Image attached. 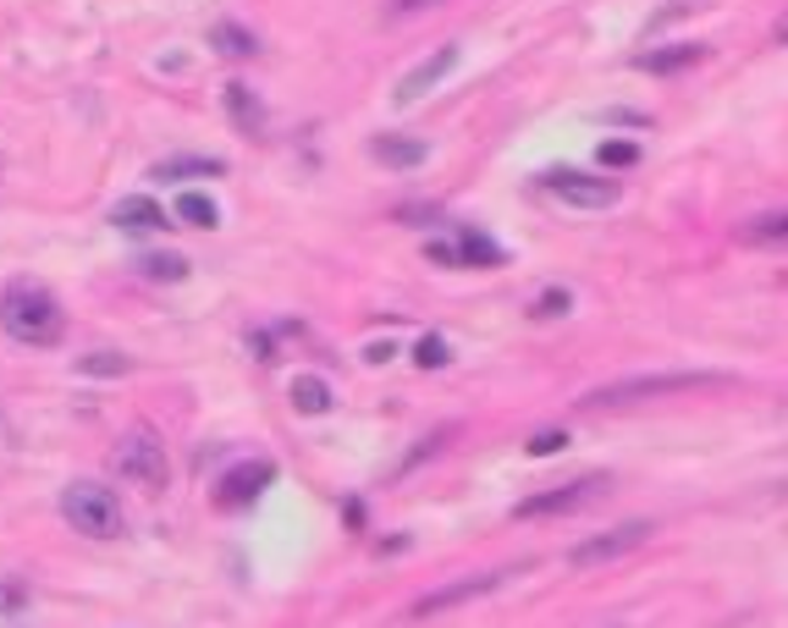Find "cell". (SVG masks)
<instances>
[{
	"mask_svg": "<svg viewBox=\"0 0 788 628\" xmlns=\"http://www.w3.org/2000/svg\"><path fill=\"white\" fill-rule=\"evenodd\" d=\"M0 325H7V336H17V342H28V347H50V342H61L66 315H61V304L50 298V287H39V282H12L7 293H0Z\"/></svg>",
	"mask_w": 788,
	"mask_h": 628,
	"instance_id": "1",
	"label": "cell"
},
{
	"mask_svg": "<svg viewBox=\"0 0 788 628\" xmlns=\"http://www.w3.org/2000/svg\"><path fill=\"white\" fill-rule=\"evenodd\" d=\"M728 375H712V370H667V375H635V381H612V386H595L584 392L574 408L579 414H601V408H629V403H645V397H667V392H706V386H723Z\"/></svg>",
	"mask_w": 788,
	"mask_h": 628,
	"instance_id": "2",
	"label": "cell"
},
{
	"mask_svg": "<svg viewBox=\"0 0 788 628\" xmlns=\"http://www.w3.org/2000/svg\"><path fill=\"white\" fill-rule=\"evenodd\" d=\"M61 518L77 534H89V541H111V534H122V502H116V491H106L95 480H72L61 491Z\"/></svg>",
	"mask_w": 788,
	"mask_h": 628,
	"instance_id": "3",
	"label": "cell"
},
{
	"mask_svg": "<svg viewBox=\"0 0 788 628\" xmlns=\"http://www.w3.org/2000/svg\"><path fill=\"white\" fill-rule=\"evenodd\" d=\"M530 563H518V568H485V574H475V579H453V584H442V590H430V595H419L414 606H408V617H435V612H453V606H469V601H480V595H491V590H502L507 579H518Z\"/></svg>",
	"mask_w": 788,
	"mask_h": 628,
	"instance_id": "4",
	"label": "cell"
},
{
	"mask_svg": "<svg viewBox=\"0 0 788 628\" xmlns=\"http://www.w3.org/2000/svg\"><path fill=\"white\" fill-rule=\"evenodd\" d=\"M111 464H116V475L122 480H133V485H165V475H171V464H165V446H160V435H149V430H133V435H122L116 441V453H111Z\"/></svg>",
	"mask_w": 788,
	"mask_h": 628,
	"instance_id": "5",
	"label": "cell"
},
{
	"mask_svg": "<svg viewBox=\"0 0 788 628\" xmlns=\"http://www.w3.org/2000/svg\"><path fill=\"white\" fill-rule=\"evenodd\" d=\"M651 524H618V529H606V534H590V541H579L574 552H568V563L574 568H601V563H618V557H629V552H640L645 541H651Z\"/></svg>",
	"mask_w": 788,
	"mask_h": 628,
	"instance_id": "6",
	"label": "cell"
},
{
	"mask_svg": "<svg viewBox=\"0 0 788 628\" xmlns=\"http://www.w3.org/2000/svg\"><path fill=\"white\" fill-rule=\"evenodd\" d=\"M546 194H557L563 205L574 210H606V205H618V183L612 176H590V171H546Z\"/></svg>",
	"mask_w": 788,
	"mask_h": 628,
	"instance_id": "7",
	"label": "cell"
},
{
	"mask_svg": "<svg viewBox=\"0 0 788 628\" xmlns=\"http://www.w3.org/2000/svg\"><path fill=\"white\" fill-rule=\"evenodd\" d=\"M601 491H606V480L584 475V480H568V485H557V491H541V496H524V502L513 507V518H563V513H579L584 502H595Z\"/></svg>",
	"mask_w": 788,
	"mask_h": 628,
	"instance_id": "8",
	"label": "cell"
},
{
	"mask_svg": "<svg viewBox=\"0 0 788 628\" xmlns=\"http://www.w3.org/2000/svg\"><path fill=\"white\" fill-rule=\"evenodd\" d=\"M276 480V464H266V458H254V464H237L221 485H216V507H226V513H237V507H248L259 491H266Z\"/></svg>",
	"mask_w": 788,
	"mask_h": 628,
	"instance_id": "9",
	"label": "cell"
},
{
	"mask_svg": "<svg viewBox=\"0 0 788 628\" xmlns=\"http://www.w3.org/2000/svg\"><path fill=\"white\" fill-rule=\"evenodd\" d=\"M453 66H458V45H442L430 61H419V66L397 83V106H419L424 95H435V83H442Z\"/></svg>",
	"mask_w": 788,
	"mask_h": 628,
	"instance_id": "10",
	"label": "cell"
},
{
	"mask_svg": "<svg viewBox=\"0 0 788 628\" xmlns=\"http://www.w3.org/2000/svg\"><path fill=\"white\" fill-rule=\"evenodd\" d=\"M734 243L739 248H788V210H766V216L739 221Z\"/></svg>",
	"mask_w": 788,
	"mask_h": 628,
	"instance_id": "11",
	"label": "cell"
},
{
	"mask_svg": "<svg viewBox=\"0 0 788 628\" xmlns=\"http://www.w3.org/2000/svg\"><path fill=\"white\" fill-rule=\"evenodd\" d=\"M111 221H116V226H127V232L171 226V221H165V210H160L149 194H127V199H116V205H111Z\"/></svg>",
	"mask_w": 788,
	"mask_h": 628,
	"instance_id": "12",
	"label": "cell"
},
{
	"mask_svg": "<svg viewBox=\"0 0 788 628\" xmlns=\"http://www.w3.org/2000/svg\"><path fill=\"white\" fill-rule=\"evenodd\" d=\"M694 61H706V45H662V50H645L635 66L667 77V72H684V66H694Z\"/></svg>",
	"mask_w": 788,
	"mask_h": 628,
	"instance_id": "13",
	"label": "cell"
},
{
	"mask_svg": "<svg viewBox=\"0 0 788 628\" xmlns=\"http://www.w3.org/2000/svg\"><path fill=\"white\" fill-rule=\"evenodd\" d=\"M370 155L386 160L392 171H414V165H424V144H419V138H397V133H381V138L370 144Z\"/></svg>",
	"mask_w": 788,
	"mask_h": 628,
	"instance_id": "14",
	"label": "cell"
},
{
	"mask_svg": "<svg viewBox=\"0 0 788 628\" xmlns=\"http://www.w3.org/2000/svg\"><path fill=\"white\" fill-rule=\"evenodd\" d=\"M226 165L216 155H183V160H160L149 176H160V183H188V176H221Z\"/></svg>",
	"mask_w": 788,
	"mask_h": 628,
	"instance_id": "15",
	"label": "cell"
},
{
	"mask_svg": "<svg viewBox=\"0 0 788 628\" xmlns=\"http://www.w3.org/2000/svg\"><path fill=\"white\" fill-rule=\"evenodd\" d=\"M226 116H232L243 133H266V106L248 95V83H226Z\"/></svg>",
	"mask_w": 788,
	"mask_h": 628,
	"instance_id": "16",
	"label": "cell"
},
{
	"mask_svg": "<svg viewBox=\"0 0 788 628\" xmlns=\"http://www.w3.org/2000/svg\"><path fill=\"white\" fill-rule=\"evenodd\" d=\"M287 397H293L298 414H325V408H331V386H325L320 375H293Z\"/></svg>",
	"mask_w": 788,
	"mask_h": 628,
	"instance_id": "17",
	"label": "cell"
},
{
	"mask_svg": "<svg viewBox=\"0 0 788 628\" xmlns=\"http://www.w3.org/2000/svg\"><path fill=\"white\" fill-rule=\"evenodd\" d=\"M138 271L155 276V282H183V276H188V259H183V254H144Z\"/></svg>",
	"mask_w": 788,
	"mask_h": 628,
	"instance_id": "18",
	"label": "cell"
},
{
	"mask_svg": "<svg viewBox=\"0 0 788 628\" xmlns=\"http://www.w3.org/2000/svg\"><path fill=\"white\" fill-rule=\"evenodd\" d=\"M177 216H183V226H221V210H216V199H205V194H183V199H177Z\"/></svg>",
	"mask_w": 788,
	"mask_h": 628,
	"instance_id": "19",
	"label": "cell"
},
{
	"mask_svg": "<svg viewBox=\"0 0 788 628\" xmlns=\"http://www.w3.org/2000/svg\"><path fill=\"white\" fill-rule=\"evenodd\" d=\"M77 370H83V375H127V358L111 353V347H100V353H83Z\"/></svg>",
	"mask_w": 788,
	"mask_h": 628,
	"instance_id": "20",
	"label": "cell"
},
{
	"mask_svg": "<svg viewBox=\"0 0 788 628\" xmlns=\"http://www.w3.org/2000/svg\"><path fill=\"white\" fill-rule=\"evenodd\" d=\"M458 248H464V259H469V264H480V271H496V264H502V248H496V243H485L480 232H469Z\"/></svg>",
	"mask_w": 788,
	"mask_h": 628,
	"instance_id": "21",
	"label": "cell"
},
{
	"mask_svg": "<svg viewBox=\"0 0 788 628\" xmlns=\"http://www.w3.org/2000/svg\"><path fill=\"white\" fill-rule=\"evenodd\" d=\"M216 50H221V56H254L259 45H254V34H243L237 23H221V28H216Z\"/></svg>",
	"mask_w": 788,
	"mask_h": 628,
	"instance_id": "22",
	"label": "cell"
},
{
	"mask_svg": "<svg viewBox=\"0 0 788 628\" xmlns=\"http://www.w3.org/2000/svg\"><path fill=\"white\" fill-rule=\"evenodd\" d=\"M640 160V144H629V138H606L601 144V165L606 171H624V165H635Z\"/></svg>",
	"mask_w": 788,
	"mask_h": 628,
	"instance_id": "23",
	"label": "cell"
},
{
	"mask_svg": "<svg viewBox=\"0 0 788 628\" xmlns=\"http://www.w3.org/2000/svg\"><path fill=\"white\" fill-rule=\"evenodd\" d=\"M447 358H453V353H447L442 336H419V347H414V365H419V370H442Z\"/></svg>",
	"mask_w": 788,
	"mask_h": 628,
	"instance_id": "24",
	"label": "cell"
},
{
	"mask_svg": "<svg viewBox=\"0 0 788 628\" xmlns=\"http://www.w3.org/2000/svg\"><path fill=\"white\" fill-rule=\"evenodd\" d=\"M568 304H574V298H568L563 287H552V293H541V298L530 304V315H535V320H552V315H568Z\"/></svg>",
	"mask_w": 788,
	"mask_h": 628,
	"instance_id": "25",
	"label": "cell"
},
{
	"mask_svg": "<svg viewBox=\"0 0 788 628\" xmlns=\"http://www.w3.org/2000/svg\"><path fill=\"white\" fill-rule=\"evenodd\" d=\"M563 446H568L563 430H541V435H530V458H552V453H563Z\"/></svg>",
	"mask_w": 788,
	"mask_h": 628,
	"instance_id": "26",
	"label": "cell"
},
{
	"mask_svg": "<svg viewBox=\"0 0 788 628\" xmlns=\"http://www.w3.org/2000/svg\"><path fill=\"white\" fill-rule=\"evenodd\" d=\"M442 7V0H392V17H414V12H430Z\"/></svg>",
	"mask_w": 788,
	"mask_h": 628,
	"instance_id": "27",
	"label": "cell"
},
{
	"mask_svg": "<svg viewBox=\"0 0 788 628\" xmlns=\"http://www.w3.org/2000/svg\"><path fill=\"white\" fill-rule=\"evenodd\" d=\"M424 254H430L435 264H458V259H464V248H453V243H430Z\"/></svg>",
	"mask_w": 788,
	"mask_h": 628,
	"instance_id": "28",
	"label": "cell"
}]
</instances>
